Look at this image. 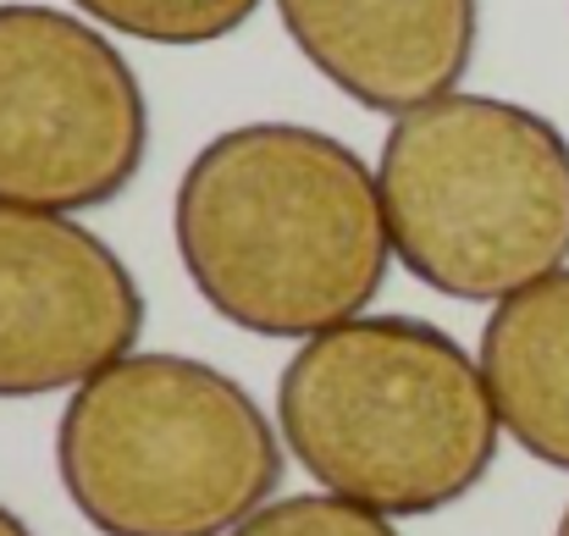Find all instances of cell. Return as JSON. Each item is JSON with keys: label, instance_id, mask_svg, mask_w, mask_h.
Instances as JSON below:
<instances>
[{"label": "cell", "instance_id": "cell-1", "mask_svg": "<svg viewBox=\"0 0 569 536\" xmlns=\"http://www.w3.org/2000/svg\"><path fill=\"white\" fill-rule=\"evenodd\" d=\"M172 238L227 327L293 344L366 316L392 266L377 172L305 122L216 133L178 182Z\"/></svg>", "mask_w": 569, "mask_h": 536}, {"label": "cell", "instance_id": "cell-2", "mask_svg": "<svg viewBox=\"0 0 569 536\" xmlns=\"http://www.w3.org/2000/svg\"><path fill=\"white\" fill-rule=\"evenodd\" d=\"M277 431L321 493L415 520L487 482L503 420L481 359L442 327L355 316L282 365Z\"/></svg>", "mask_w": 569, "mask_h": 536}, {"label": "cell", "instance_id": "cell-3", "mask_svg": "<svg viewBox=\"0 0 569 536\" xmlns=\"http://www.w3.org/2000/svg\"><path fill=\"white\" fill-rule=\"evenodd\" d=\"M56 476L100 536H232L271 504L282 437L227 370L133 349L67 398Z\"/></svg>", "mask_w": 569, "mask_h": 536}, {"label": "cell", "instance_id": "cell-4", "mask_svg": "<svg viewBox=\"0 0 569 536\" xmlns=\"http://www.w3.org/2000/svg\"><path fill=\"white\" fill-rule=\"evenodd\" d=\"M392 260L459 305H503L569 260V139L498 95L392 117L377 161Z\"/></svg>", "mask_w": 569, "mask_h": 536}, {"label": "cell", "instance_id": "cell-5", "mask_svg": "<svg viewBox=\"0 0 569 536\" xmlns=\"http://www.w3.org/2000/svg\"><path fill=\"white\" fill-rule=\"evenodd\" d=\"M150 156V100L128 56L56 6H0V205L100 210Z\"/></svg>", "mask_w": 569, "mask_h": 536}, {"label": "cell", "instance_id": "cell-6", "mask_svg": "<svg viewBox=\"0 0 569 536\" xmlns=\"http://www.w3.org/2000/svg\"><path fill=\"white\" fill-rule=\"evenodd\" d=\"M139 332L144 294L94 227L0 205V398L78 393L133 355Z\"/></svg>", "mask_w": 569, "mask_h": 536}, {"label": "cell", "instance_id": "cell-7", "mask_svg": "<svg viewBox=\"0 0 569 536\" xmlns=\"http://www.w3.org/2000/svg\"><path fill=\"white\" fill-rule=\"evenodd\" d=\"M277 17L332 89L381 117L453 95L476 56V0H277Z\"/></svg>", "mask_w": 569, "mask_h": 536}, {"label": "cell", "instance_id": "cell-8", "mask_svg": "<svg viewBox=\"0 0 569 536\" xmlns=\"http://www.w3.org/2000/svg\"><path fill=\"white\" fill-rule=\"evenodd\" d=\"M476 359L503 437L531 459L569 470V266L492 305Z\"/></svg>", "mask_w": 569, "mask_h": 536}, {"label": "cell", "instance_id": "cell-9", "mask_svg": "<svg viewBox=\"0 0 569 536\" xmlns=\"http://www.w3.org/2000/svg\"><path fill=\"white\" fill-rule=\"evenodd\" d=\"M89 22L144 44H216L238 33L260 0H72Z\"/></svg>", "mask_w": 569, "mask_h": 536}, {"label": "cell", "instance_id": "cell-10", "mask_svg": "<svg viewBox=\"0 0 569 536\" xmlns=\"http://www.w3.org/2000/svg\"><path fill=\"white\" fill-rule=\"evenodd\" d=\"M232 536H398V526L377 509L332 493H293L254 509Z\"/></svg>", "mask_w": 569, "mask_h": 536}, {"label": "cell", "instance_id": "cell-11", "mask_svg": "<svg viewBox=\"0 0 569 536\" xmlns=\"http://www.w3.org/2000/svg\"><path fill=\"white\" fill-rule=\"evenodd\" d=\"M0 536H33V526H28L17 509H6V504H0Z\"/></svg>", "mask_w": 569, "mask_h": 536}, {"label": "cell", "instance_id": "cell-12", "mask_svg": "<svg viewBox=\"0 0 569 536\" xmlns=\"http://www.w3.org/2000/svg\"><path fill=\"white\" fill-rule=\"evenodd\" d=\"M553 536H569V504H565V515H559V526H553Z\"/></svg>", "mask_w": 569, "mask_h": 536}]
</instances>
